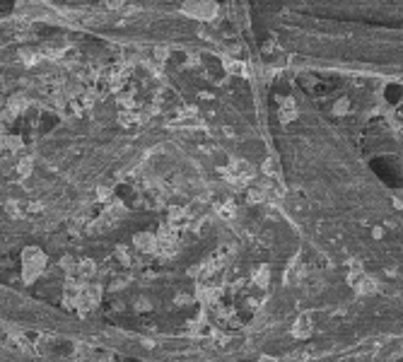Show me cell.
Segmentation results:
<instances>
[{
    "mask_svg": "<svg viewBox=\"0 0 403 362\" xmlns=\"http://www.w3.org/2000/svg\"><path fill=\"white\" fill-rule=\"evenodd\" d=\"M184 12L198 17V20H210L217 15V7L210 2V0H186L184 2Z\"/></svg>",
    "mask_w": 403,
    "mask_h": 362,
    "instance_id": "cell-3",
    "label": "cell"
},
{
    "mask_svg": "<svg viewBox=\"0 0 403 362\" xmlns=\"http://www.w3.org/2000/svg\"><path fill=\"white\" fill-rule=\"evenodd\" d=\"M99 295H102V292H99V287H94V285L82 287V292H80L78 305H75V306H78L80 311H85V314H87V311H92V309H94V305L99 302Z\"/></svg>",
    "mask_w": 403,
    "mask_h": 362,
    "instance_id": "cell-4",
    "label": "cell"
},
{
    "mask_svg": "<svg viewBox=\"0 0 403 362\" xmlns=\"http://www.w3.org/2000/svg\"><path fill=\"white\" fill-rule=\"evenodd\" d=\"M94 261H89V258H85V261H80L78 263V276L75 278H80V280H89V278H94Z\"/></svg>",
    "mask_w": 403,
    "mask_h": 362,
    "instance_id": "cell-10",
    "label": "cell"
},
{
    "mask_svg": "<svg viewBox=\"0 0 403 362\" xmlns=\"http://www.w3.org/2000/svg\"><path fill=\"white\" fill-rule=\"evenodd\" d=\"M22 258H25V280L31 282V280L44 271V266H46V256L36 249V247H29V249H25V256H22Z\"/></svg>",
    "mask_w": 403,
    "mask_h": 362,
    "instance_id": "cell-2",
    "label": "cell"
},
{
    "mask_svg": "<svg viewBox=\"0 0 403 362\" xmlns=\"http://www.w3.org/2000/svg\"><path fill=\"white\" fill-rule=\"evenodd\" d=\"M126 218V208L121 205V203H116V205H111L107 213H102V220L97 223V227H111V224H116L118 220H123Z\"/></svg>",
    "mask_w": 403,
    "mask_h": 362,
    "instance_id": "cell-6",
    "label": "cell"
},
{
    "mask_svg": "<svg viewBox=\"0 0 403 362\" xmlns=\"http://www.w3.org/2000/svg\"><path fill=\"white\" fill-rule=\"evenodd\" d=\"M295 116H297L295 99H283V102H280V121H283V123H290Z\"/></svg>",
    "mask_w": 403,
    "mask_h": 362,
    "instance_id": "cell-9",
    "label": "cell"
},
{
    "mask_svg": "<svg viewBox=\"0 0 403 362\" xmlns=\"http://www.w3.org/2000/svg\"><path fill=\"white\" fill-rule=\"evenodd\" d=\"M222 176L230 181V184H237V186H244L254 179V167L246 165L244 160H232L227 167L222 169Z\"/></svg>",
    "mask_w": 403,
    "mask_h": 362,
    "instance_id": "cell-1",
    "label": "cell"
},
{
    "mask_svg": "<svg viewBox=\"0 0 403 362\" xmlns=\"http://www.w3.org/2000/svg\"><path fill=\"white\" fill-rule=\"evenodd\" d=\"M312 329H314V324H312V319L307 316V314H302L297 321H295V329H292V335L295 338H309L312 335Z\"/></svg>",
    "mask_w": 403,
    "mask_h": 362,
    "instance_id": "cell-8",
    "label": "cell"
},
{
    "mask_svg": "<svg viewBox=\"0 0 403 362\" xmlns=\"http://www.w3.org/2000/svg\"><path fill=\"white\" fill-rule=\"evenodd\" d=\"M167 224L172 227L174 232H181V229H186L191 224V213H186L184 208H174L169 213V218H167Z\"/></svg>",
    "mask_w": 403,
    "mask_h": 362,
    "instance_id": "cell-5",
    "label": "cell"
},
{
    "mask_svg": "<svg viewBox=\"0 0 403 362\" xmlns=\"http://www.w3.org/2000/svg\"><path fill=\"white\" fill-rule=\"evenodd\" d=\"M266 171H268V176H280V167H278V162H273V160L266 162Z\"/></svg>",
    "mask_w": 403,
    "mask_h": 362,
    "instance_id": "cell-13",
    "label": "cell"
},
{
    "mask_svg": "<svg viewBox=\"0 0 403 362\" xmlns=\"http://www.w3.org/2000/svg\"><path fill=\"white\" fill-rule=\"evenodd\" d=\"M116 256H118V261L123 263V266H131V253L126 247H116Z\"/></svg>",
    "mask_w": 403,
    "mask_h": 362,
    "instance_id": "cell-12",
    "label": "cell"
},
{
    "mask_svg": "<svg viewBox=\"0 0 403 362\" xmlns=\"http://www.w3.org/2000/svg\"><path fill=\"white\" fill-rule=\"evenodd\" d=\"M254 280L259 282L261 287H266V282H268V268L263 266V268H259V276H254Z\"/></svg>",
    "mask_w": 403,
    "mask_h": 362,
    "instance_id": "cell-14",
    "label": "cell"
},
{
    "mask_svg": "<svg viewBox=\"0 0 403 362\" xmlns=\"http://www.w3.org/2000/svg\"><path fill=\"white\" fill-rule=\"evenodd\" d=\"M225 65H227V70H230V73H244V70H246V68H244L239 60H237V63H232V60H225Z\"/></svg>",
    "mask_w": 403,
    "mask_h": 362,
    "instance_id": "cell-15",
    "label": "cell"
},
{
    "mask_svg": "<svg viewBox=\"0 0 403 362\" xmlns=\"http://www.w3.org/2000/svg\"><path fill=\"white\" fill-rule=\"evenodd\" d=\"M123 2H126V0H107V5H109V7H121Z\"/></svg>",
    "mask_w": 403,
    "mask_h": 362,
    "instance_id": "cell-17",
    "label": "cell"
},
{
    "mask_svg": "<svg viewBox=\"0 0 403 362\" xmlns=\"http://www.w3.org/2000/svg\"><path fill=\"white\" fill-rule=\"evenodd\" d=\"M297 278H299V263L292 261V263L288 266V273H285V282L292 285V280H297Z\"/></svg>",
    "mask_w": 403,
    "mask_h": 362,
    "instance_id": "cell-11",
    "label": "cell"
},
{
    "mask_svg": "<svg viewBox=\"0 0 403 362\" xmlns=\"http://www.w3.org/2000/svg\"><path fill=\"white\" fill-rule=\"evenodd\" d=\"M20 171L27 176L29 171H31V160H22V162H20Z\"/></svg>",
    "mask_w": 403,
    "mask_h": 362,
    "instance_id": "cell-16",
    "label": "cell"
},
{
    "mask_svg": "<svg viewBox=\"0 0 403 362\" xmlns=\"http://www.w3.org/2000/svg\"><path fill=\"white\" fill-rule=\"evenodd\" d=\"M133 244H135V249H138V251H145V253H152V251L160 249L157 237H155V234H150V232H140V234H135Z\"/></svg>",
    "mask_w": 403,
    "mask_h": 362,
    "instance_id": "cell-7",
    "label": "cell"
}]
</instances>
